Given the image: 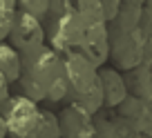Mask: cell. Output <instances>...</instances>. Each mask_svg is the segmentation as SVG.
I'll use <instances>...</instances> for the list:
<instances>
[{"label": "cell", "mask_w": 152, "mask_h": 138, "mask_svg": "<svg viewBox=\"0 0 152 138\" xmlns=\"http://www.w3.org/2000/svg\"><path fill=\"white\" fill-rule=\"evenodd\" d=\"M63 58H65V78H67V85H69L67 103L81 105L92 116L103 111L105 98H103L99 69L81 53H72V56H63Z\"/></svg>", "instance_id": "obj_1"}, {"label": "cell", "mask_w": 152, "mask_h": 138, "mask_svg": "<svg viewBox=\"0 0 152 138\" xmlns=\"http://www.w3.org/2000/svg\"><path fill=\"white\" fill-rule=\"evenodd\" d=\"M47 45L61 56L78 53L85 40V20L74 2H52L47 18L43 20Z\"/></svg>", "instance_id": "obj_2"}, {"label": "cell", "mask_w": 152, "mask_h": 138, "mask_svg": "<svg viewBox=\"0 0 152 138\" xmlns=\"http://www.w3.org/2000/svg\"><path fill=\"white\" fill-rule=\"evenodd\" d=\"M74 7L85 20V40H83V47L78 53L87 58L96 69H103L105 62L110 60V51H112L103 5H101V0H78V2H74Z\"/></svg>", "instance_id": "obj_3"}, {"label": "cell", "mask_w": 152, "mask_h": 138, "mask_svg": "<svg viewBox=\"0 0 152 138\" xmlns=\"http://www.w3.org/2000/svg\"><path fill=\"white\" fill-rule=\"evenodd\" d=\"M0 114L7 123L9 138H38L43 123V107L38 103L11 91V96L0 105Z\"/></svg>", "instance_id": "obj_4"}, {"label": "cell", "mask_w": 152, "mask_h": 138, "mask_svg": "<svg viewBox=\"0 0 152 138\" xmlns=\"http://www.w3.org/2000/svg\"><path fill=\"white\" fill-rule=\"evenodd\" d=\"M20 76H27L45 91H49L65 76V58L58 51H54L49 45H45V47L23 56V74Z\"/></svg>", "instance_id": "obj_5"}, {"label": "cell", "mask_w": 152, "mask_h": 138, "mask_svg": "<svg viewBox=\"0 0 152 138\" xmlns=\"http://www.w3.org/2000/svg\"><path fill=\"white\" fill-rule=\"evenodd\" d=\"M7 43L20 53H31L36 49L45 47L47 45V31H45V25L40 22L38 18L25 14V11L18 9V16H16V22H14V29H11V36Z\"/></svg>", "instance_id": "obj_6"}, {"label": "cell", "mask_w": 152, "mask_h": 138, "mask_svg": "<svg viewBox=\"0 0 152 138\" xmlns=\"http://www.w3.org/2000/svg\"><path fill=\"white\" fill-rule=\"evenodd\" d=\"M58 120H61L63 138H99L94 116L81 105L67 103L58 111Z\"/></svg>", "instance_id": "obj_7"}, {"label": "cell", "mask_w": 152, "mask_h": 138, "mask_svg": "<svg viewBox=\"0 0 152 138\" xmlns=\"http://www.w3.org/2000/svg\"><path fill=\"white\" fill-rule=\"evenodd\" d=\"M99 76H101V87H103L105 109L119 107L125 98V85H123L121 74L114 67H103V69H99Z\"/></svg>", "instance_id": "obj_8"}, {"label": "cell", "mask_w": 152, "mask_h": 138, "mask_svg": "<svg viewBox=\"0 0 152 138\" xmlns=\"http://www.w3.org/2000/svg\"><path fill=\"white\" fill-rule=\"evenodd\" d=\"M0 72L7 76L11 85H16L23 74V56L9 43H0Z\"/></svg>", "instance_id": "obj_9"}, {"label": "cell", "mask_w": 152, "mask_h": 138, "mask_svg": "<svg viewBox=\"0 0 152 138\" xmlns=\"http://www.w3.org/2000/svg\"><path fill=\"white\" fill-rule=\"evenodd\" d=\"M96 123V131H99V138H125L123 127L116 118H114L112 109H103L94 116Z\"/></svg>", "instance_id": "obj_10"}, {"label": "cell", "mask_w": 152, "mask_h": 138, "mask_svg": "<svg viewBox=\"0 0 152 138\" xmlns=\"http://www.w3.org/2000/svg\"><path fill=\"white\" fill-rule=\"evenodd\" d=\"M16 16H18V2L16 0H0V43L9 40Z\"/></svg>", "instance_id": "obj_11"}, {"label": "cell", "mask_w": 152, "mask_h": 138, "mask_svg": "<svg viewBox=\"0 0 152 138\" xmlns=\"http://www.w3.org/2000/svg\"><path fill=\"white\" fill-rule=\"evenodd\" d=\"M38 138H63L58 114H54V111H49V109H43V123H40Z\"/></svg>", "instance_id": "obj_12"}, {"label": "cell", "mask_w": 152, "mask_h": 138, "mask_svg": "<svg viewBox=\"0 0 152 138\" xmlns=\"http://www.w3.org/2000/svg\"><path fill=\"white\" fill-rule=\"evenodd\" d=\"M18 9L25 11V14H29V16H34V18H38L43 22V20L47 18L49 9H52V2H49V0H20Z\"/></svg>", "instance_id": "obj_13"}, {"label": "cell", "mask_w": 152, "mask_h": 138, "mask_svg": "<svg viewBox=\"0 0 152 138\" xmlns=\"http://www.w3.org/2000/svg\"><path fill=\"white\" fill-rule=\"evenodd\" d=\"M67 96H69V85H67V78L63 76L61 80L47 91V103H63V100H67Z\"/></svg>", "instance_id": "obj_14"}, {"label": "cell", "mask_w": 152, "mask_h": 138, "mask_svg": "<svg viewBox=\"0 0 152 138\" xmlns=\"http://www.w3.org/2000/svg\"><path fill=\"white\" fill-rule=\"evenodd\" d=\"M101 5H103V14L107 22H112L116 18V14L121 11V2H116V0H101Z\"/></svg>", "instance_id": "obj_15"}, {"label": "cell", "mask_w": 152, "mask_h": 138, "mask_svg": "<svg viewBox=\"0 0 152 138\" xmlns=\"http://www.w3.org/2000/svg\"><path fill=\"white\" fill-rule=\"evenodd\" d=\"M9 96H11V82L7 80L5 74L0 72V105H2V103H5Z\"/></svg>", "instance_id": "obj_16"}, {"label": "cell", "mask_w": 152, "mask_h": 138, "mask_svg": "<svg viewBox=\"0 0 152 138\" xmlns=\"http://www.w3.org/2000/svg\"><path fill=\"white\" fill-rule=\"evenodd\" d=\"M0 138H9V129H7V123L2 118V114H0Z\"/></svg>", "instance_id": "obj_17"}]
</instances>
